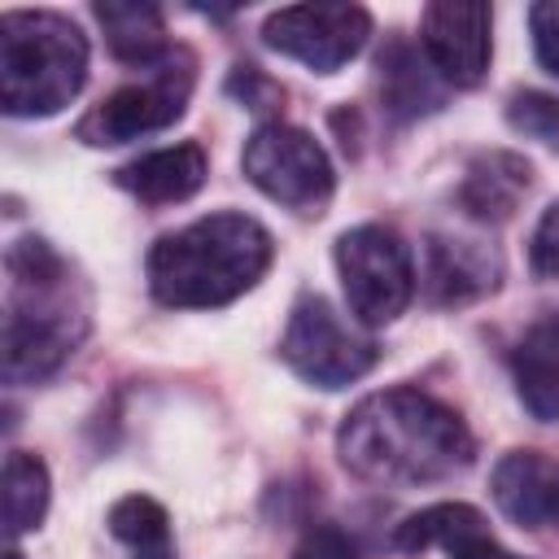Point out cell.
<instances>
[{"instance_id": "obj_16", "label": "cell", "mask_w": 559, "mask_h": 559, "mask_svg": "<svg viewBox=\"0 0 559 559\" xmlns=\"http://www.w3.org/2000/svg\"><path fill=\"white\" fill-rule=\"evenodd\" d=\"M511 371H515V393L528 406V415L559 419V310L537 319L520 336L511 354Z\"/></svg>"}, {"instance_id": "obj_20", "label": "cell", "mask_w": 559, "mask_h": 559, "mask_svg": "<svg viewBox=\"0 0 559 559\" xmlns=\"http://www.w3.org/2000/svg\"><path fill=\"white\" fill-rule=\"evenodd\" d=\"M109 533L135 559H170V515L148 493H127L109 507Z\"/></svg>"}, {"instance_id": "obj_6", "label": "cell", "mask_w": 559, "mask_h": 559, "mask_svg": "<svg viewBox=\"0 0 559 559\" xmlns=\"http://www.w3.org/2000/svg\"><path fill=\"white\" fill-rule=\"evenodd\" d=\"M336 271L349 301V314L367 328L393 323L415 293V262L397 231L380 223L349 227L336 240Z\"/></svg>"}, {"instance_id": "obj_2", "label": "cell", "mask_w": 559, "mask_h": 559, "mask_svg": "<svg viewBox=\"0 0 559 559\" xmlns=\"http://www.w3.org/2000/svg\"><path fill=\"white\" fill-rule=\"evenodd\" d=\"M4 301V380L26 384L52 376L87 332V301L70 280L66 258L35 236L9 245Z\"/></svg>"}, {"instance_id": "obj_7", "label": "cell", "mask_w": 559, "mask_h": 559, "mask_svg": "<svg viewBox=\"0 0 559 559\" xmlns=\"http://www.w3.org/2000/svg\"><path fill=\"white\" fill-rule=\"evenodd\" d=\"M280 358L314 389H345L354 380H362L380 349L371 336H362L358 328H349L328 297L319 293H306L293 314H288V328H284V341H280Z\"/></svg>"}, {"instance_id": "obj_12", "label": "cell", "mask_w": 559, "mask_h": 559, "mask_svg": "<svg viewBox=\"0 0 559 559\" xmlns=\"http://www.w3.org/2000/svg\"><path fill=\"white\" fill-rule=\"evenodd\" d=\"M397 546L402 550H445L450 559H489L498 550L485 515L467 502H437L415 511L406 524H397Z\"/></svg>"}, {"instance_id": "obj_18", "label": "cell", "mask_w": 559, "mask_h": 559, "mask_svg": "<svg viewBox=\"0 0 559 559\" xmlns=\"http://www.w3.org/2000/svg\"><path fill=\"white\" fill-rule=\"evenodd\" d=\"M96 22L105 26V39H109L118 61L153 70L170 52L166 48V22H162L157 4H144V0H100L96 4Z\"/></svg>"}, {"instance_id": "obj_17", "label": "cell", "mask_w": 559, "mask_h": 559, "mask_svg": "<svg viewBox=\"0 0 559 559\" xmlns=\"http://www.w3.org/2000/svg\"><path fill=\"white\" fill-rule=\"evenodd\" d=\"M376 70H380V96H384V105H389V114H397V118H419V114H432L441 100H445V79L432 70V61L415 48V44H406V39H393L384 52H380V61H376Z\"/></svg>"}, {"instance_id": "obj_21", "label": "cell", "mask_w": 559, "mask_h": 559, "mask_svg": "<svg viewBox=\"0 0 559 559\" xmlns=\"http://www.w3.org/2000/svg\"><path fill=\"white\" fill-rule=\"evenodd\" d=\"M507 122L533 140H542L546 148L559 153V96L546 92H515L507 105Z\"/></svg>"}, {"instance_id": "obj_8", "label": "cell", "mask_w": 559, "mask_h": 559, "mask_svg": "<svg viewBox=\"0 0 559 559\" xmlns=\"http://www.w3.org/2000/svg\"><path fill=\"white\" fill-rule=\"evenodd\" d=\"M192 92V57L188 52H166V61H157L148 70V79L127 83L118 92H109L100 105H92L79 118V140L83 144H127L140 135H153L162 127H170Z\"/></svg>"}, {"instance_id": "obj_23", "label": "cell", "mask_w": 559, "mask_h": 559, "mask_svg": "<svg viewBox=\"0 0 559 559\" xmlns=\"http://www.w3.org/2000/svg\"><path fill=\"white\" fill-rule=\"evenodd\" d=\"M528 258H533V271H537L542 280H559V201L542 214V223H537V231H533Z\"/></svg>"}, {"instance_id": "obj_3", "label": "cell", "mask_w": 559, "mask_h": 559, "mask_svg": "<svg viewBox=\"0 0 559 559\" xmlns=\"http://www.w3.org/2000/svg\"><path fill=\"white\" fill-rule=\"evenodd\" d=\"M271 266V231L249 214H210L148 249V288L162 306L210 310L249 293Z\"/></svg>"}, {"instance_id": "obj_14", "label": "cell", "mask_w": 559, "mask_h": 559, "mask_svg": "<svg viewBox=\"0 0 559 559\" xmlns=\"http://www.w3.org/2000/svg\"><path fill=\"white\" fill-rule=\"evenodd\" d=\"M210 175L205 148L201 144H170V148H153L127 166L114 170L118 188H127L131 197L148 201V205H175L188 201Z\"/></svg>"}, {"instance_id": "obj_19", "label": "cell", "mask_w": 559, "mask_h": 559, "mask_svg": "<svg viewBox=\"0 0 559 559\" xmlns=\"http://www.w3.org/2000/svg\"><path fill=\"white\" fill-rule=\"evenodd\" d=\"M44 511H48V467L35 454L13 450L4 459V528H9V537L39 528Z\"/></svg>"}, {"instance_id": "obj_1", "label": "cell", "mask_w": 559, "mask_h": 559, "mask_svg": "<svg viewBox=\"0 0 559 559\" xmlns=\"http://www.w3.org/2000/svg\"><path fill=\"white\" fill-rule=\"evenodd\" d=\"M336 454L371 485H432L467 472L476 441L445 402L419 389H380L345 415Z\"/></svg>"}, {"instance_id": "obj_9", "label": "cell", "mask_w": 559, "mask_h": 559, "mask_svg": "<svg viewBox=\"0 0 559 559\" xmlns=\"http://www.w3.org/2000/svg\"><path fill=\"white\" fill-rule=\"evenodd\" d=\"M371 35V13L362 4H288L275 9L262 26V39L301 61L314 74H336L362 52Z\"/></svg>"}, {"instance_id": "obj_10", "label": "cell", "mask_w": 559, "mask_h": 559, "mask_svg": "<svg viewBox=\"0 0 559 559\" xmlns=\"http://www.w3.org/2000/svg\"><path fill=\"white\" fill-rule=\"evenodd\" d=\"M493 13L480 0H432L419 22V44L450 87H476L489 70Z\"/></svg>"}, {"instance_id": "obj_4", "label": "cell", "mask_w": 559, "mask_h": 559, "mask_svg": "<svg viewBox=\"0 0 559 559\" xmlns=\"http://www.w3.org/2000/svg\"><path fill=\"white\" fill-rule=\"evenodd\" d=\"M87 83L83 31L48 9L0 17V105L13 118H48Z\"/></svg>"}, {"instance_id": "obj_11", "label": "cell", "mask_w": 559, "mask_h": 559, "mask_svg": "<svg viewBox=\"0 0 559 559\" xmlns=\"http://www.w3.org/2000/svg\"><path fill=\"white\" fill-rule=\"evenodd\" d=\"M498 275H502V262L489 245L463 240V236H432L424 288L437 306H459V301H472L480 293H493Z\"/></svg>"}, {"instance_id": "obj_26", "label": "cell", "mask_w": 559, "mask_h": 559, "mask_svg": "<svg viewBox=\"0 0 559 559\" xmlns=\"http://www.w3.org/2000/svg\"><path fill=\"white\" fill-rule=\"evenodd\" d=\"M550 520H559V498H555V515H550Z\"/></svg>"}, {"instance_id": "obj_24", "label": "cell", "mask_w": 559, "mask_h": 559, "mask_svg": "<svg viewBox=\"0 0 559 559\" xmlns=\"http://www.w3.org/2000/svg\"><path fill=\"white\" fill-rule=\"evenodd\" d=\"M293 559H354V546H349V537L341 533V528H310L301 542H297V550H293Z\"/></svg>"}, {"instance_id": "obj_5", "label": "cell", "mask_w": 559, "mask_h": 559, "mask_svg": "<svg viewBox=\"0 0 559 559\" xmlns=\"http://www.w3.org/2000/svg\"><path fill=\"white\" fill-rule=\"evenodd\" d=\"M240 166L262 197L280 201L293 214H306V218L323 214V205L332 201V188H336V175H332L323 144L293 122L258 127L245 140Z\"/></svg>"}, {"instance_id": "obj_15", "label": "cell", "mask_w": 559, "mask_h": 559, "mask_svg": "<svg viewBox=\"0 0 559 559\" xmlns=\"http://www.w3.org/2000/svg\"><path fill=\"white\" fill-rule=\"evenodd\" d=\"M528 183H533V166L520 153L493 148V153L472 157V166L459 183V205L480 223H507L515 214L520 197L528 192Z\"/></svg>"}, {"instance_id": "obj_22", "label": "cell", "mask_w": 559, "mask_h": 559, "mask_svg": "<svg viewBox=\"0 0 559 559\" xmlns=\"http://www.w3.org/2000/svg\"><path fill=\"white\" fill-rule=\"evenodd\" d=\"M528 31H533L537 61L559 79V0L533 4V9H528Z\"/></svg>"}, {"instance_id": "obj_25", "label": "cell", "mask_w": 559, "mask_h": 559, "mask_svg": "<svg viewBox=\"0 0 559 559\" xmlns=\"http://www.w3.org/2000/svg\"><path fill=\"white\" fill-rule=\"evenodd\" d=\"M489 559H520V555H511V550H502V546H498V550H493Z\"/></svg>"}, {"instance_id": "obj_13", "label": "cell", "mask_w": 559, "mask_h": 559, "mask_svg": "<svg viewBox=\"0 0 559 559\" xmlns=\"http://www.w3.org/2000/svg\"><path fill=\"white\" fill-rule=\"evenodd\" d=\"M559 467L537 450H511L493 467V502L520 528H542L555 515Z\"/></svg>"}]
</instances>
